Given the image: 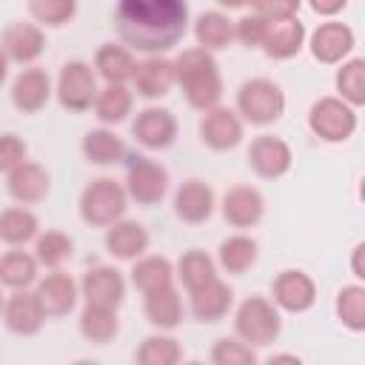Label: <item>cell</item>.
Instances as JSON below:
<instances>
[{"mask_svg":"<svg viewBox=\"0 0 365 365\" xmlns=\"http://www.w3.org/2000/svg\"><path fill=\"white\" fill-rule=\"evenodd\" d=\"M211 362L214 365H254L257 348H251L240 336H220L211 345Z\"/></svg>","mask_w":365,"mask_h":365,"instance_id":"obj_42","label":"cell"},{"mask_svg":"<svg viewBox=\"0 0 365 365\" xmlns=\"http://www.w3.org/2000/svg\"><path fill=\"white\" fill-rule=\"evenodd\" d=\"M359 125L356 108L342 97H319L308 111V128L322 143H345Z\"/></svg>","mask_w":365,"mask_h":365,"instance_id":"obj_6","label":"cell"},{"mask_svg":"<svg viewBox=\"0 0 365 365\" xmlns=\"http://www.w3.org/2000/svg\"><path fill=\"white\" fill-rule=\"evenodd\" d=\"M40 234V220L26 205H11L0 211V242L11 248H23L26 242H34Z\"/></svg>","mask_w":365,"mask_h":365,"instance_id":"obj_30","label":"cell"},{"mask_svg":"<svg viewBox=\"0 0 365 365\" xmlns=\"http://www.w3.org/2000/svg\"><path fill=\"white\" fill-rule=\"evenodd\" d=\"M271 299H274V305L279 311L305 314L317 302V282L305 271H299V268L279 271L274 285H271Z\"/></svg>","mask_w":365,"mask_h":365,"instance_id":"obj_10","label":"cell"},{"mask_svg":"<svg viewBox=\"0 0 365 365\" xmlns=\"http://www.w3.org/2000/svg\"><path fill=\"white\" fill-rule=\"evenodd\" d=\"M279 331H282V317H279V308L274 305V299L254 294L237 305L234 334L242 342H248L251 348H265V345L277 342Z\"/></svg>","mask_w":365,"mask_h":365,"instance_id":"obj_3","label":"cell"},{"mask_svg":"<svg viewBox=\"0 0 365 365\" xmlns=\"http://www.w3.org/2000/svg\"><path fill=\"white\" fill-rule=\"evenodd\" d=\"M143 314L157 331H174L185 314L180 291L174 285H165V288L143 294Z\"/></svg>","mask_w":365,"mask_h":365,"instance_id":"obj_26","label":"cell"},{"mask_svg":"<svg viewBox=\"0 0 365 365\" xmlns=\"http://www.w3.org/2000/svg\"><path fill=\"white\" fill-rule=\"evenodd\" d=\"M214 205H217L214 188L197 177L182 180L180 188L174 191V214H177V220L188 222V225L205 222L214 214Z\"/></svg>","mask_w":365,"mask_h":365,"instance_id":"obj_22","label":"cell"},{"mask_svg":"<svg viewBox=\"0 0 365 365\" xmlns=\"http://www.w3.org/2000/svg\"><path fill=\"white\" fill-rule=\"evenodd\" d=\"M80 297L94 305L120 308L125 299V277L114 265H94L80 279Z\"/></svg>","mask_w":365,"mask_h":365,"instance_id":"obj_17","label":"cell"},{"mask_svg":"<svg viewBox=\"0 0 365 365\" xmlns=\"http://www.w3.org/2000/svg\"><path fill=\"white\" fill-rule=\"evenodd\" d=\"M6 77H9V57H6L3 48H0V86L6 83Z\"/></svg>","mask_w":365,"mask_h":365,"instance_id":"obj_49","label":"cell"},{"mask_svg":"<svg viewBox=\"0 0 365 365\" xmlns=\"http://www.w3.org/2000/svg\"><path fill=\"white\" fill-rule=\"evenodd\" d=\"M125 208H128L125 185L117 182L114 177H97L80 194V217L94 228H108L125 214Z\"/></svg>","mask_w":365,"mask_h":365,"instance_id":"obj_5","label":"cell"},{"mask_svg":"<svg viewBox=\"0 0 365 365\" xmlns=\"http://www.w3.org/2000/svg\"><path fill=\"white\" fill-rule=\"evenodd\" d=\"M134 359L140 365H177L182 359V345L168 334H151L140 342Z\"/></svg>","mask_w":365,"mask_h":365,"instance_id":"obj_38","label":"cell"},{"mask_svg":"<svg viewBox=\"0 0 365 365\" xmlns=\"http://www.w3.org/2000/svg\"><path fill=\"white\" fill-rule=\"evenodd\" d=\"M34 285H37L34 294H37L46 317H66L74 311V305L80 299V285L60 268H51V274H46Z\"/></svg>","mask_w":365,"mask_h":365,"instance_id":"obj_18","label":"cell"},{"mask_svg":"<svg viewBox=\"0 0 365 365\" xmlns=\"http://www.w3.org/2000/svg\"><path fill=\"white\" fill-rule=\"evenodd\" d=\"M94 114L103 125L123 123L134 108V91L125 83H106L94 97Z\"/></svg>","mask_w":365,"mask_h":365,"instance_id":"obj_31","label":"cell"},{"mask_svg":"<svg viewBox=\"0 0 365 365\" xmlns=\"http://www.w3.org/2000/svg\"><path fill=\"white\" fill-rule=\"evenodd\" d=\"M125 194L140 205H157L168 194V171L148 157H131L125 168Z\"/></svg>","mask_w":365,"mask_h":365,"instance_id":"obj_8","label":"cell"},{"mask_svg":"<svg viewBox=\"0 0 365 365\" xmlns=\"http://www.w3.org/2000/svg\"><path fill=\"white\" fill-rule=\"evenodd\" d=\"M100 86H97V71L91 63L86 60H68L60 74H57V83H54V94L60 100V106L66 111H88L94 106V97H97Z\"/></svg>","mask_w":365,"mask_h":365,"instance_id":"obj_7","label":"cell"},{"mask_svg":"<svg viewBox=\"0 0 365 365\" xmlns=\"http://www.w3.org/2000/svg\"><path fill=\"white\" fill-rule=\"evenodd\" d=\"M6 328L17 336H34L43 325H46V311L37 299V294L31 288H17L3 299V311H0Z\"/></svg>","mask_w":365,"mask_h":365,"instance_id":"obj_12","label":"cell"},{"mask_svg":"<svg viewBox=\"0 0 365 365\" xmlns=\"http://www.w3.org/2000/svg\"><path fill=\"white\" fill-rule=\"evenodd\" d=\"M51 94H54L51 77L43 68H37V66L23 68L11 80V103L23 114H37L40 108H46V103L51 100Z\"/></svg>","mask_w":365,"mask_h":365,"instance_id":"obj_20","label":"cell"},{"mask_svg":"<svg viewBox=\"0 0 365 365\" xmlns=\"http://www.w3.org/2000/svg\"><path fill=\"white\" fill-rule=\"evenodd\" d=\"M131 285L140 294H148V291L174 285V265H171V259L168 257H160V254H143V257H137L134 265H131Z\"/></svg>","mask_w":365,"mask_h":365,"instance_id":"obj_32","label":"cell"},{"mask_svg":"<svg viewBox=\"0 0 365 365\" xmlns=\"http://www.w3.org/2000/svg\"><path fill=\"white\" fill-rule=\"evenodd\" d=\"M37 271H40L37 257L23 248H11V251L0 254V285H6L11 291L31 288L37 282Z\"/></svg>","mask_w":365,"mask_h":365,"instance_id":"obj_34","label":"cell"},{"mask_svg":"<svg viewBox=\"0 0 365 365\" xmlns=\"http://www.w3.org/2000/svg\"><path fill=\"white\" fill-rule=\"evenodd\" d=\"M0 48L9 57V63L31 66L43 51H46V31L37 23L29 20H14L3 29L0 34Z\"/></svg>","mask_w":365,"mask_h":365,"instance_id":"obj_13","label":"cell"},{"mask_svg":"<svg viewBox=\"0 0 365 365\" xmlns=\"http://www.w3.org/2000/svg\"><path fill=\"white\" fill-rule=\"evenodd\" d=\"M248 165L254 168L257 177L262 180H279L291 171L294 165V151L282 137L274 134H259L248 145Z\"/></svg>","mask_w":365,"mask_h":365,"instance_id":"obj_9","label":"cell"},{"mask_svg":"<svg viewBox=\"0 0 365 365\" xmlns=\"http://www.w3.org/2000/svg\"><path fill=\"white\" fill-rule=\"evenodd\" d=\"M334 311L348 331H354V334L365 331V288L362 285H342L336 291Z\"/></svg>","mask_w":365,"mask_h":365,"instance_id":"obj_39","label":"cell"},{"mask_svg":"<svg viewBox=\"0 0 365 365\" xmlns=\"http://www.w3.org/2000/svg\"><path fill=\"white\" fill-rule=\"evenodd\" d=\"M134 68H137V60L128 46L103 43L94 54V71L103 83H128Z\"/></svg>","mask_w":365,"mask_h":365,"instance_id":"obj_28","label":"cell"},{"mask_svg":"<svg viewBox=\"0 0 365 365\" xmlns=\"http://www.w3.org/2000/svg\"><path fill=\"white\" fill-rule=\"evenodd\" d=\"M134 91L145 100H160L165 97L177 83H174V60L165 54H145V60L137 63L131 74Z\"/></svg>","mask_w":365,"mask_h":365,"instance_id":"obj_19","label":"cell"},{"mask_svg":"<svg viewBox=\"0 0 365 365\" xmlns=\"http://www.w3.org/2000/svg\"><path fill=\"white\" fill-rule=\"evenodd\" d=\"M308 6L319 17H334V14H339L348 6V0H308Z\"/></svg>","mask_w":365,"mask_h":365,"instance_id":"obj_46","label":"cell"},{"mask_svg":"<svg viewBox=\"0 0 365 365\" xmlns=\"http://www.w3.org/2000/svg\"><path fill=\"white\" fill-rule=\"evenodd\" d=\"M257 257H259V245L248 234H231L217 248V262L228 274H245V271H251L254 262H257Z\"/></svg>","mask_w":365,"mask_h":365,"instance_id":"obj_33","label":"cell"},{"mask_svg":"<svg viewBox=\"0 0 365 365\" xmlns=\"http://www.w3.org/2000/svg\"><path fill=\"white\" fill-rule=\"evenodd\" d=\"M3 299H6V297H3V291H0V311H3Z\"/></svg>","mask_w":365,"mask_h":365,"instance_id":"obj_50","label":"cell"},{"mask_svg":"<svg viewBox=\"0 0 365 365\" xmlns=\"http://www.w3.org/2000/svg\"><path fill=\"white\" fill-rule=\"evenodd\" d=\"M120 40L131 51L165 54L188 31L185 0H120L114 9Z\"/></svg>","mask_w":365,"mask_h":365,"instance_id":"obj_1","label":"cell"},{"mask_svg":"<svg viewBox=\"0 0 365 365\" xmlns=\"http://www.w3.org/2000/svg\"><path fill=\"white\" fill-rule=\"evenodd\" d=\"M242 123L271 125L285 111V91L268 77H251L237 88V108Z\"/></svg>","mask_w":365,"mask_h":365,"instance_id":"obj_4","label":"cell"},{"mask_svg":"<svg viewBox=\"0 0 365 365\" xmlns=\"http://www.w3.org/2000/svg\"><path fill=\"white\" fill-rule=\"evenodd\" d=\"M80 151H83L86 163H91V165H114V163H120L125 157L123 140L106 125L86 131V137L80 143Z\"/></svg>","mask_w":365,"mask_h":365,"instance_id":"obj_35","label":"cell"},{"mask_svg":"<svg viewBox=\"0 0 365 365\" xmlns=\"http://www.w3.org/2000/svg\"><path fill=\"white\" fill-rule=\"evenodd\" d=\"M265 29H268V20L259 17L257 11L242 14L240 20H234V40H240L245 48H259L265 40Z\"/></svg>","mask_w":365,"mask_h":365,"instance_id":"obj_43","label":"cell"},{"mask_svg":"<svg viewBox=\"0 0 365 365\" xmlns=\"http://www.w3.org/2000/svg\"><path fill=\"white\" fill-rule=\"evenodd\" d=\"M131 134L143 148L163 151V148L174 145V140H177V117L168 108L148 106V108L137 111V117L131 123Z\"/></svg>","mask_w":365,"mask_h":365,"instance_id":"obj_14","label":"cell"},{"mask_svg":"<svg viewBox=\"0 0 365 365\" xmlns=\"http://www.w3.org/2000/svg\"><path fill=\"white\" fill-rule=\"evenodd\" d=\"M174 83L182 88L185 100L197 111H208L222 100V74L211 51L194 46L174 57Z\"/></svg>","mask_w":365,"mask_h":365,"instance_id":"obj_2","label":"cell"},{"mask_svg":"<svg viewBox=\"0 0 365 365\" xmlns=\"http://www.w3.org/2000/svg\"><path fill=\"white\" fill-rule=\"evenodd\" d=\"M6 185H9V194L20 202V205H37L48 197L51 191V177L48 171L34 163V160H23L17 168H11L6 174Z\"/></svg>","mask_w":365,"mask_h":365,"instance_id":"obj_21","label":"cell"},{"mask_svg":"<svg viewBox=\"0 0 365 365\" xmlns=\"http://www.w3.org/2000/svg\"><path fill=\"white\" fill-rule=\"evenodd\" d=\"M251 6H254V11H257L259 17H265V20L271 23V20L297 17V11H299L302 0H254Z\"/></svg>","mask_w":365,"mask_h":365,"instance_id":"obj_45","label":"cell"},{"mask_svg":"<svg viewBox=\"0 0 365 365\" xmlns=\"http://www.w3.org/2000/svg\"><path fill=\"white\" fill-rule=\"evenodd\" d=\"M222 9H245V6H251L254 0H217Z\"/></svg>","mask_w":365,"mask_h":365,"instance_id":"obj_48","label":"cell"},{"mask_svg":"<svg viewBox=\"0 0 365 365\" xmlns=\"http://www.w3.org/2000/svg\"><path fill=\"white\" fill-rule=\"evenodd\" d=\"M148 231L143 222L137 220H125L120 217L117 222H111L106 228V251L114 257V259H125V262H134L137 257H143L148 251Z\"/></svg>","mask_w":365,"mask_h":365,"instance_id":"obj_24","label":"cell"},{"mask_svg":"<svg viewBox=\"0 0 365 365\" xmlns=\"http://www.w3.org/2000/svg\"><path fill=\"white\" fill-rule=\"evenodd\" d=\"M80 334L91 345H108L120 334V317L111 305H94L86 302L80 311Z\"/></svg>","mask_w":365,"mask_h":365,"instance_id":"obj_27","label":"cell"},{"mask_svg":"<svg viewBox=\"0 0 365 365\" xmlns=\"http://www.w3.org/2000/svg\"><path fill=\"white\" fill-rule=\"evenodd\" d=\"M220 211L231 228H254L265 217V197L254 185H231L222 194Z\"/></svg>","mask_w":365,"mask_h":365,"instance_id":"obj_16","label":"cell"},{"mask_svg":"<svg viewBox=\"0 0 365 365\" xmlns=\"http://www.w3.org/2000/svg\"><path fill=\"white\" fill-rule=\"evenodd\" d=\"M29 154V145L23 137L17 134H0V174H9L11 168H17Z\"/></svg>","mask_w":365,"mask_h":365,"instance_id":"obj_44","label":"cell"},{"mask_svg":"<svg viewBox=\"0 0 365 365\" xmlns=\"http://www.w3.org/2000/svg\"><path fill=\"white\" fill-rule=\"evenodd\" d=\"M200 140L211 151H231V148H237L242 143V117L234 108H225V106H214V108L202 111Z\"/></svg>","mask_w":365,"mask_h":365,"instance_id":"obj_15","label":"cell"},{"mask_svg":"<svg viewBox=\"0 0 365 365\" xmlns=\"http://www.w3.org/2000/svg\"><path fill=\"white\" fill-rule=\"evenodd\" d=\"M188 297H191V314L200 322H220L234 308V288L228 282H222L220 277L188 291Z\"/></svg>","mask_w":365,"mask_h":365,"instance_id":"obj_23","label":"cell"},{"mask_svg":"<svg viewBox=\"0 0 365 365\" xmlns=\"http://www.w3.org/2000/svg\"><path fill=\"white\" fill-rule=\"evenodd\" d=\"M308 40L305 26L297 17H285V20H271L265 29V40H262V51L271 60H291L302 51Z\"/></svg>","mask_w":365,"mask_h":365,"instance_id":"obj_25","label":"cell"},{"mask_svg":"<svg viewBox=\"0 0 365 365\" xmlns=\"http://www.w3.org/2000/svg\"><path fill=\"white\" fill-rule=\"evenodd\" d=\"M29 14L37 26H66L77 14V0H29Z\"/></svg>","mask_w":365,"mask_h":365,"instance_id":"obj_41","label":"cell"},{"mask_svg":"<svg viewBox=\"0 0 365 365\" xmlns=\"http://www.w3.org/2000/svg\"><path fill=\"white\" fill-rule=\"evenodd\" d=\"M194 40L205 51H222L234 43V20L225 11H202L194 20Z\"/></svg>","mask_w":365,"mask_h":365,"instance_id":"obj_29","label":"cell"},{"mask_svg":"<svg viewBox=\"0 0 365 365\" xmlns=\"http://www.w3.org/2000/svg\"><path fill=\"white\" fill-rule=\"evenodd\" d=\"M362 254H365V242H356V245H354V251H351V271H354V277H356V279H362V277H365Z\"/></svg>","mask_w":365,"mask_h":365,"instance_id":"obj_47","label":"cell"},{"mask_svg":"<svg viewBox=\"0 0 365 365\" xmlns=\"http://www.w3.org/2000/svg\"><path fill=\"white\" fill-rule=\"evenodd\" d=\"M336 91L345 103H351L354 108H359L365 103V60L362 57H351L342 60V66L336 68Z\"/></svg>","mask_w":365,"mask_h":365,"instance_id":"obj_40","label":"cell"},{"mask_svg":"<svg viewBox=\"0 0 365 365\" xmlns=\"http://www.w3.org/2000/svg\"><path fill=\"white\" fill-rule=\"evenodd\" d=\"M356 46V37H354V29L348 23H339V20H325L319 23L311 37H308V48H311V57L325 63V66H336L342 63Z\"/></svg>","mask_w":365,"mask_h":365,"instance_id":"obj_11","label":"cell"},{"mask_svg":"<svg viewBox=\"0 0 365 365\" xmlns=\"http://www.w3.org/2000/svg\"><path fill=\"white\" fill-rule=\"evenodd\" d=\"M174 277L180 279V285H182L185 291H194V288H200V285H205L208 279L217 277V262H214L205 251L191 248V251H185V254L177 259Z\"/></svg>","mask_w":365,"mask_h":365,"instance_id":"obj_36","label":"cell"},{"mask_svg":"<svg viewBox=\"0 0 365 365\" xmlns=\"http://www.w3.org/2000/svg\"><path fill=\"white\" fill-rule=\"evenodd\" d=\"M40 265L46 268H60L71 254H74V240L66 234V231H57V228H48V231H40L34 237V251Z\"/></svg>","mask_w":365,"mask_h":365,"instance_id":"obj_37","label":"cell"}]
</instances>
